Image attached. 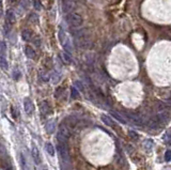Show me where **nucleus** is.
Returning a JSON list of instances; mask_svg holds the SVG:
<instances>
[{
  "instance_id": "1",
  "label": "nucleus",
  "mask_w": 171,
  "mask_h": 170,
  "mask_svg": "<svg viewBox=\"0 0 171 170\" xmlns=\"http://www.w3.org/2000/svg\"><path fill=\"white\" fill-rule=\"evenodd\" d=\"M66 21L70 26L78 28L84 24V18L78 13H69L66 16Z\"/></svg>"
},
{
  "instance_id": "2",
  "label": "nucleus",
  "mask_w": 171,
  "mask_h": 170,
  "mask_svg": "<svg viewBox=\"0 0 171 170\" xmlns=\"http://www.w3.org/2000/svg\"><path fill=\"white\" fill-rule=\"evenodd\" d=\"M75 43H76V45L79 48H83V49H89L91 47V44H92L87 36H76L75 38Z\"/></svg>"
},
{
  "instance_id": "3",
  "label": "nucleus",
  "mask_w": 171,
  "mask_h": 170,
  "mask_svg": "<svg viewBox=\"0 0 171 170\" xmlns=\"http://www.w3.org/2000/svg\"><path fill=\"white\" fill-rule=\"evenodd\" d=\"M58 150H59V153L61 158L64 162H69L70 160V154H69V148L66 143L63 142H58Z\"/></svg>"
},
{
  "instance_id": "4",
  "label": "nucleus",
  "mask_w": 171,
  "mask_h": 170,
  "mask_svg": "<svg viewBox=\"0 0 171 170\" xmlns=\"http://www.w3.org/2000/svg\"><path fill=\"white\" fill-rule=\"evenodd\" d=\"M24 109L27 115H32V112L34 111V105L29 97H26L24 100Z\"/></svg>"
},
{
  "instance_id": "5",
  "label": "nucleus",
  "mask_w": 171,
  "mask_h": 170,
  "mask_svg": "<svg viewBox=\"0 0 171 170\" xmlns=\"http://www.w3.org/2000/svg\"><path fill=\"white\" fill-rule=\"evenodd\" d=\"M31 154H32V157H33L34 162H35L38 165H39V164H41V156H40V152H39L38 148H36L35 145H33V147H32Z\"/></svg>"
},
{
  "instance_id": "6",
  "label": "nucleus",
  "mask_w": 171,
  "mask_h": 170,
  "mask_svg": "<svg viewBox=\"0 0 171 170\" xmlns=\"http://www.w3.org/2000/svg\"><path fill=\"white\" fill-rule=\"evenodd\" d=\"M74 9V1L73 0H63V11L64 12H71Z\"/></svg>"
},
{
  "instance_id": "7",
  "label": "nucleus",
  "mask_w": 171,
  "mask_h": 170,
  "mask_svg": "<svg viewBox=\"0 0 171 170\" xmlns=\"http://www.w3.org/2000/svg\"><path fill=\"white\" fill-rule=\"evenodd\" d=\"M6 21H8L9 24H15L17 21L16 18V15H15V13L13 12L12 10H9L8 12H6Z\"/></svg>"
},
{
  "instance_id": "8",
  "label": "nucleus",
  "mask_w": 171,
  "mask_h": 170,
  "mask_svg": "<svg viewBox=\"0 0 171 170\" xmlns=\"http://www.w3.org/2000/svg\"><path fill=\"white\" fill-rule=\"evenodd\" d=\"M32 36H33V33H32L31 30L29 29H25L23 30V32H21V38H23L24 41H30L32 39Z\"/></svg>"
},
{
  "instance_id": "9",
  "label": "nucleus",
  "mask_w": 171,
  "mask_h": 170,
  "mask_svg": "<svg viewBox=\"0 0 171 170\" xmlns=\"http://www.w3.org/2000/svg\"><path fill=\"white\" fill-rule=\"evenodd\" d=\"M40 110L42 112V115H48V113H50V107L47 104V102H42V104L40 105Z\"/></svg>"
},
{
  "instance_id": "10",
  "label": "nucleus",
  "mask_w": 171,
  "mask_h": 170,
  "mask_svg": "<svg viewBox=\"0 0 171 170\" xmlns=\"http://www.w3.org/2000/svg\"><path fill=\"white\" fill-rule=\"evenodd\" d=\"M45 128H46V130H47V133H48V134H53V133L55 132V128H56L55 121H53V120H49V121H47Z\"/></svg>"
},
{
  "instance_id": "11",
  "label": "nucleus",
  "mask_w": 171,
  "mask_h": 170,
  "mask_svg": "<svg viewBox=\"0 0 171 170\" xmlns=\"http://www.w3.org/2000/svg\"><path fill=\"white\" fill-rule=\"evenodd\" d=\"M25 54H26V56H27L28 58H30V59L35 58V51H34V49L32 48L31 46H26Z\"/></svg>"
},
{
  "instance_id": "12",
  "label": "nucleus",
  "mask_w": 171,
  "mask_h": 170,
  "mask_svg": "<svg viewBox=\"0 0 171 170\" xmlns=\"http://www.w3.org/2000/svg\"><path fill=\"white\" fill-rule=\"evenodd\" d=\"M59 133L65 135L66 137H70V127L65 124H61L59 127Z\"/></svg>"
},
{
  "instance_id": "13",
  "label": "nucleus",
  "mask_w": 171,
  "mask_h": 170,
  "mask_svg": "<svg viewBox=\"0 0 171 170\" xmlns=\"http://www.w3.org/2000/svg\"><path fill=\"white\" fill-rule=\"evenodd\" d=\"M0 67H1L2 70H4V71H6V70H8V67H9L6 58L3 55H0Z\"/></svg>"
},
{
  "instance_id": "14",
  "label": "nucleus",
  "mask_w": 171,
  "mask_h": 170,
  "mask_svg": "<svg viewBox=\"0 0 171 170\" xmlns=\"http://www.w3.org/2000/svg\"><path fill=\"white\" fill-rule=\"evenodd\" d=\"M45 148H46V151H47V153H48L49 155H50V156L55 155V148H54V145H51L50 142H47L46 145H45Z\"/></svg>"
},
{
  "instance_id": "15",
  "label": "nucleus",
  "mask_w": 171,
  "mask_h": 170,
  "mask_svg": "<svg viewBox=\"0 0 171 170\" xmlns=\"http://www.w3.org/2000/svg\"><path fill=\"white\" fill-rule=\"evenodd\" d=\"M8 154H6V148L3 147V145H1V143H0V157L2 158V161H6L8 160Z\"/></svg>"
},
{
  "instance_id": "16",
  "label": "nucleus",
  "mask_w": 171,
  "mask_h": 170,
  "mask_svg": "<svg viewBox=\"0 0 171 170\" xmlns=\"http://www.w3.org/2000/svg\"><path fill=\"white\" fill-rule=\"evenodd\" d=\"M68 121H66V124H68V126L70 128H74L75 126H76V124H77V121H76V119H74L73 117H70V118H68Z\"/></svg>"
},
{
  "instance_id": "17",
  "label": "nucleus",
  "mask_w": 171,
  "mask_h": 170,
  "mask_svg": "<svg viewBox=\"0 0 171 170\" xmlns=\"http://www.w3.org/2000/svg\"><path fill=\"white\" fill-rule=\"evenodd\" d=\"M59 41H60V43H61V44H63V43L66 41L65 32H64V30L62 29V28H60V29H59Z\"/></svg>"
},
{
  "instance_id": "18",
  "label": "nucleus",
  "mask_w": 171,
  "mask_h": 170,
  "mask_svg": "<svg viewBox=\"0 0 171 170\" xmlns=\"http://www.w3.org/2000/svg\"><path fill=\"white\" fill-rule=\"evenodd\" d=\"M57 139H58V142H63V143H66V142H68L69 137H66L65 135L61 134V133H58V135H57Z\"/></svg>"
},
{
  "instance_id": "19",
  "label": "nucleus",
  "mask_w": 171,
  "mask_h": 170,
  "mask_svg": "<svg viewBox=\"0 0 171 170\" xmlns=\"http://www.w3.org/2000/svg\"><path fill=\"white\" fill-rule=\"evenodd\" d=\"M62 58H63V61L65 63H71L72 62V58H71V54L66 53L65 51L62 53Z\"/></svg>"
},
{
  "instance_id": "20",
  "label": "nucleus",
  "mask_w": 171,
  "mask_h": 170,
  "mask_svg": "<svg viewBox=\"0 0 171 170\" xmlns=\"http://www.w3.org/2000/svg\"><path fill=\"white\" fill-rule=\"evenodd\" d=\"M63 48H64V51H66V53H69V54H71L72 53V46H71V43H70V41H68L66 40L65 42L63 43Z\"/></svg>"
},
{
  "instance_id": "21",
  "label": "nucleus",
  "mask_w": 171,
  "mask_h": 170,
  "mask_svg": "<svg viewBox=\"0 0 171 170\" xmlns=\"http://www.w3.org/2000/svg\"><path fill=\"white\" fill-rule=\"evenodd\" d=\"M102 120H103V122L106 124V125L111 126V127H113V126H114V123H113V122H110L111 120H110L108 117H106V115H102Z\"/></svg>"
},
{
  "instance_id": "22",
  "label": "nucleus",
  "mask_w": 171,
  "mask_h": 170,
  "mask_svg": "<svg viewBox=\"0 0 171 170\" xmlns=\"http://www.w3.org/2000/svg\"><path fill=\"white\" fill-rule=\"evenodd\" d=\"M78 95H79V92H78V90H77V88L76 87H72V88H71V97H72V99H77Z\"/></svg>"
},
{
  "instance_id": "23",
  "label": "nucleus",
  "mask_w": 171,
  "mask_h": 170,
  "mask_svg": "<svg viewBox=\"0 0 171 170\" xmlns=\"http://www.w3.org/2000/svg\"><path fill=\"white\" fill-rule=\"evenodd\" d=\"M164 141H165L166 145H171V132H168L167 134L164 136Z\"/></svg>"
},
{
  "instance_id": "24",
  "label": "nucleus",
  "mask_w": 171,
  "mask_h": 170,
  "mask_svg": "<svg viewBox=\"0 0 171 170\" xmlns=\"http://www.w3.org/2000/svg\"><path fill=\"white\" fill-rule=\"evenodd\" d=\"M111 115H112V117H113L114 119H117V120H118V121L122 122V123H125V120L123 119V118L121 117V115H119V113H117V112H113V111H112V112H111Z\"/></svg>"
},
{
  "instance_id": "25",
  "label": "nucleus",
  "mask_w": 171,
  "mask_h": 170,
  "mask_svg": "<svg viewBox=\"0 0 171 170\" xmlns=\"http://www.w3.org/2000/svg\"><path fill=\"white\" fill-rule=\"evenodd\" d=\"M33 6L34 10L36 11H41V9H42V4H41V2L39 0H33Z\"/></svg>"
},
{
  "instance_id": "26",
  "label": "nucleus",
  "mask_w": 171,
  "mask_h": 170,
  "mask_svg": "<svg viewBox=\"0 0 171 170\" xmlns=\"http://www.w3.org/2000/svg\"><path fill=\"white\" fill-rule=\"evenodd\" d=\"M166 108H167V104L166 103H162V102H159V103L157 104V110H159V111H163V110H165Z\"/></svg>"
},
{
  "instance_id": "27",
  "label": "nucleus",
  "mask_w": 171,
  "mask_h": 170,
  "mask_svg": "<svg viewBox=\"0 0 171 170\" xmlns=\"http://www.w3.org/2000/svg\"><path fill=\"white\" fill-rule=\"evenodd\" d=\"M29 17H30V21H32V23H38V21H39V16L35 14V13H31Z\"/></svg>"
},
{
  "instance_id": "28",
  "label": "nucleus",
  "mask_w": 171,
  "mask_h": 170,
  "mask_svg": "<svg viewBox=\"0 0 171 170\" xmlns=\"http://www.w3.org/2000/svg\"><path fill=\"white\" fill-rule=\"evenodd\" d=\"M128 135L131 136V138H133L134 140H137L138 138H139V136H138V134L137 133H135L134 130H129L128 132Z\"/></svg>"
},
{
  "instance_id": "29",
  "label": "nucleus",
  "mask_w": 171,
  "mask_h": 170,
  "mask_svg": "<svg viewBox=\"0 0 171 170\" xmlns=\"http://www.w3.org/2000/svg\"><path fill=\"white\" fill-rule=\"evenodd\" d=\"M75 86H76V88L79 89V90H81V91L84 90L83 84H81V81H79V80H76V81H75Z\"/></svg>"
},
{
  "instance_id": "30",
  "label": "nucleus",
  "mask_w": 171,
  "mask_h": 170,
  "mask_svg": "<svg viewBox=\"0 0 171 170\" xmlns=\"http://www.w3.org/2000/svg\"><path fill=\"white\" fill-rule=\"evenodd\" d=\"M170 160H171V151L170 150H168V151L165 153V161L166 162H169Z\"/></svg>"
},
{
  "instance_id": "31",
  "label": "nucleus",
  "mask_w": 171,
  "mask_h": 170,
  "mask_svg": "<svg viewBox=\"0 0 171 170\" xmlns=\"http://www.w3.org/2000/svg\"><path fill=\"white\" fill-rule=\"evenodd\" d=\"M19 4H20L23 8H28V6H29V3H28V0H20L19 1Z\"/></svg>"
},
{
  "instance_id": "32",
  "label": "nucleus",
  "mask_w": 171,
  "mask_h": 170,
  "mask_svg": "<svg viewBox=\"0 0 171 170\" xmlns=\"http://www.w3.org/2000/svg\"><path fill=\"white\" fill-rule=\"evenodd\" d=\"M13 77H14V79H18L19 77H20V73H19L18 70H15L14 73H13Z\"/></svg>"
},
{
  "instance_id": "33",
  "label": "nucleus",
  "mask_w": 171,
  "mask_h": 170,
  "mask_svg": "<svg viewBox=\"0 0 171 170\" xmlns=\"http://www.w3.org/2000/svg\"><path fill=\"white\" fill-rule=\"evenodd\" d=\"M33 43L35 44V46H40L41 45V39L39 38V36H35L33 40Z\"/></svg>"
},
{
  "instance_id": "34",
  "label": "nucleus",
  "mask_w": 171,
  "mask_h": 170,
  "mask_svg": "<svg viewBox=\"0 0 171 170\" xmlns=\"http://www.w3.org/2000/svg\"><path fill=\"white\" fill-rule=\"evenodd\" d=\"M20 160H21V165H23V168H25V161H24V156L20 155Z\"/></svg>"
},
{
  "instance_id": "35",
  "label": "nucleus",
  "mask_w": 171,
  "mask_h": 170,
  "mask_svg": "<svg viewBox=\"0 0 171 170\" xmlns=\"http://www.w3.org/2000/svg\"><path fill=\"white\" fill-rule=\"evenodd\" d=\"M2 13V0H0V15Z\"/></svg>"
},
{
  "instance_id": "36",
  "label": "nucleus",
  "mask_w": 171,
  "mask_h": 170,
  "mask_svg": "<svg viewBox=\"0 0 171 170\" xmlns=\"http://www.w3.org/2000/svg\"><path fill=\"white\" fill-rule=\"evenodd\" d=\"M9 1H11V2H13V1H15V0H9Z\"/></svg>"
}]
</instances>
